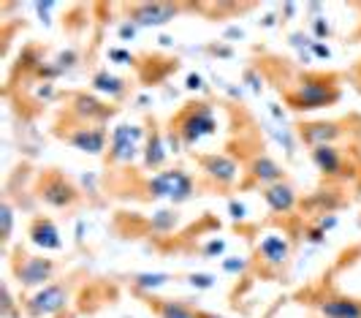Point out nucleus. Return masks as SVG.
I'll use <instances>...</instances> for the list:
<instances>
[{
	"instance_id": "13",
	"label": "nucleus",
	"mask_w": 361,
	"mask_h": 318,
	"mask_svg": "<svg viewBox=\"0 0 361 318\" xmlns=\"http://www.w3.org/2000/svg\"><path fill=\"white\" fill-rule=\"evenodd\" d=\"M310 158L318 166V172L324 177H345V155L337 144H324V147H312Z\"/></svg>"
},
{
	"instance_id": "37",
	"label": "nucleus",
	"mask_w": 361,
	"mask_h": 318,
	"mask_svg": "<svg viewBox=\"0 0 361 318\" xmlns=\"http://www.w3.org/2000/svg\"><path fill=\"white\" fill-rule=\"evenodd\" d=\"M245 82L250 85V90H253V93H261V88H264V85H261V79L255 76V71H245Z\"/></svg>"
},
{
	"instance_id": "8",
	"label": "nucleus",
	"mask_w": 361,
	"mask_h": 318,
	"mask_svg": "<svg viewBox=\"0 0 361 318\" xmlns=\"http://www.w3.org/2000/svg\"><path fill=\"white\" fill-rule=\"evenodd\" d=\"M180 14V6L171 3H136L128 8V19L136 28H163Z\"/></svg>"
},
{
	"instance_id": "25",
	"label": "nucleus",
	"mask_w": 361,
	"mask_h": 318,
	"mask_svg": "<svg viewBox=\"0 0 361 318\" xmlns=\"http://www.w3.org/2000/svg\"><path fill=\"white\" fill-rule=\"evenodd\" d=\"M188 283H190L193 288L207 291V288H212V285H215V278H212V275H207V272H193V275L188 278Z\"/></svg>"
},
{
	"instance_id": "21",
	"label": "nucleus",
	"mask_w": 361,
	"mask_h": 318,
	"mask_svg": "<svg viewBox=\"0 0 361 318\" xmlns=\"http://www.w3.org/2000/svg\"><path fill=\"white\" fill-rule=\"evenodd\" d=\"M152 307L158 310L161 318H199V310L188 307L185 302L174 300H152Z\"/></svg>"
},
{
	"instance_id": "43",
	"label": "nucleus",
	"mask_w": 361,
	"mask_h": 318,
	"mask_svg": "<svg viewBox=\"0 0 361 318\" xmlns=\"http://www.w3.org/2000/svg\"><path fill=\"white\" fill-rule=\"evenodd\" d=\"M199 318H226V316H217V313H209V310H199Z\"/></svg>"
},
{
	"instance_id": "41",
	"label": "nucleus",
	"mask_w": 361,
	"mask_h": 318,
	"mask_svg": "<svg viewBox=\"0 0 361 318\" xmlns=\"http://www.w3.org/2000/svg\"><path fill=\"white\" fill-rule=\"evenodd\" d=\"M242 30H239V28H231V30H226V38H242Z\"/></svg>"
},
{
	"instance_id": "26",
	"label": "nucleus",
	"mask_w": 361,
	"mask_h": 318,
	"mask_svg": "<svg viewBox=\"0 0 361 318\" xmlns=\"http://www.w3.org/2000/svg\"><path fill=\"white\" fill-rule=\"evenodd\" d=\"M54 66H57V71L63 73V71H68L76 66V52L73 49H66V52H60L57 54V60H54Z\"/></svg>"
},
{
	"instance_id": "11",
	"label": "nucleus",
	"mask_w": 361,
	"mask_h": 318,
	"mask_svg": "<svg viewBox=\"0 0 361 318\" xmlns=\"http://www.w3.org/2000/svg\"><path fill=\"white\" fill-rule=\"evenodd\" d=\"M66 141L79 153L101 155L106 150V131L104 125H76L71 134H66Z\"/></svg>"
},
{
	"instance_id": "4",
	"label": "nucleus",
	"mask_w": 361,
	"mask_h": 318,
	"mask_svg": "<svg viewBox=\"0 0 361 318\" xmlns=\"http://www.w3.org/2000/svg\"><path fill=\"white\" fill-rule=\"evenodd\" d=\"M71 302L68 285L63 283H49L44 288H38L33 297L25 300V316L30 318H52L57 313H63Z\"/></svg>"
},
{
	"instance_id": "15",
	"label": "nucleus",
	"mask_w": 361,
	"mask_h": 318,
	"mask_svg": "<svg viewBox=\"0 0 361 318\" xmlns=\"http://www.w3.org/2000/svg\"><path fill=\"white\" fill-rule=\"evenodd\" d=\"M264 201H267V207H269L271 212L288 215V212L296 210L299 196H296V191L283 179V182H274V185H267V188H264Z\"/></svg>"
},
{
	"instance_id": "35",
	"label": "nucleus",
	"mask_w": 361,
	"mask_h": 318,
	"mask_svg": "<svg viewBox=\"0 0 361 318\" xmlns=\"http://www.w3.org/2000/svg\"><path fill=\"white\" fill-rule=\"evenodd\" d=\"M136 33H139V28H136L130 19H126V25L120 28V38H123V41H128V38H136Z\"/></svg>"
},
{
	"instance_id": "34",
	"label": "nucleus",
	"mask_w": 361,
	"mask_h": 318,
	"mask_svg": "<svg viewBox=\"0 0 361 318\" xmlns=\"http://www.w3.org/2000/svg\"><path fill=\"white\" fill-rule=\"evenodd\" d=\"M310 52L315 54V57H324V60H329V57H331V49H329L326 44H321V41H312V47H310Z\"/></svg>"
},
{
	"instance_id": "23",
	"label": "nucleus",
	"mask_w": 361,
	"mask_h": 318,
	"mask_svg": "<svg viewBox=\"0 0 361 318\" xmlns=\"http://www.w3.org/2000/svg\"><path fill=\"white\" fill-rule=\"evenodd\" d=\"M177 223H180V215L174 210H158L149 220V229L155 234H169V231L177 229Z\"/></svg>"
},
{
	"instance_id": "9",
	"label": "nucleus",
	"mask_w": 361,
	"mask_h": 318,
	"mask_svg": "<svg viewBox=\"0 0 361 318\" xmlns=\"http://www.w3.org/2000/svg\"><path fill=\"white\" fill-rule=\"evenodd\" d=\"M201 172L209 177L215 185L220 188H231L236 179H239V163L228 155H220V153H209V155H201Z\"/></svg>"
},
{
	"instance_id": "39",
	"label": "nucleus",
	"mask_w": 361,
	"mask_h": 318,
	"mask_svg": "<svg viewBox=\"0 0 361 318\" xmlns=\"http://www.w3.org/2000/svg\"><path fill=\"white\" fill-rule=\"evenodd\" d=\"M290 44H293V47H299V49H302V47H312V41H310L305 33H293L290 35Z\"/></svg>"
},
{
	"instance_id": "19",
	"label": "nucleus",
	"mask_w": 361,
	"mask_h": 318,
	"mask_svg": "<svg viewBox=\"0 0 361 318\" xmlns=\"http://www.w3.org/2000/svg\"><path fill=\"white\" fill-rule=\"evenodd\" d=\"M250 175L267 188V185H274V182H283V166L277 163V160H271L269 155H255L253 163H250Z\"/></svg>"
},
{
	"instance_id": "31",
	"label": "nucleus",
	"mask_w": 361,
	"mask_h": 318,
	"mask_svg": "<svg viewBox=\"0 0 361 318\" xmlns=\"http://www.w3.org/2000/svg\"><path fill=\"white\" fill-rule=\"evenodd\" d=\"M228 215H231L234 220H245V218H247V207H245L242 201L231 199V201H228Z\"/></svg>"
},
{
	"instance_id": "16",
	"label": "nucleus",
	"mask_w": 361,
	"mask_h": 318,
	"mask_svg": "<svg viewBox=\"0 0 361 318\" xmlns=\"http://www.w3.org/2000/svg\"><path fill=\"white\" fill-rule=\"evenodd\" d=\"M27 237L41 250H63V237L54 226V220H49V218H36L27 229Z\"/></svg>"
},
{
	"instance_id": "20",
	"label": "nucleus",
	"mask_w": 361,
	"mask_h": 318,
	"mask_svg": "<svg viewBox=\"0 0 361 318\" xmlns=\"http://www.w3.org/2000/svg\"><path fill=\"white\" fill-rule=\"evenodd\" d=\"M92 90L101 93V95H106V98H111V101H120L128 93V82L120 79V76H114V73H109V71H98V73L92 76Z\"/></svg>"
},
{
	"instance_id": "17",
	"label": "nucleus",
	"mask_w": 361,
	"mask_h": 318,
	"mask_svg": "<svg viewBox=\"0 0 361 318\" xmlns=\"http://www.w3.org/2000/svg\"><path fill=\"white\" fill-rule=\"evenodd\" d=\"M321 318H361V300L353 297H326L315 302Z\"/></svg>"
},
{
	"instance_id": "40",
	"label": "nucleus",
	"mask_w": 361,
	"mask_h": 318,
	"mask_svg": "<svg viewBox=\"0 0 361 318\" xmlns=\"http://www.w3.org/2000/svg\"><path fill=\"white\" fill-rule=\"evenodd\" d=\"M318 226H321V229H324V231H331V229H334V226H337V218H334V215L329 212V215H324V218L318 220Z\"/></svg>"
},
{
	"instance_id": "24",
	"label": "nucleus",
	"mask_w": 361,
	"mask_h": 318,
	"mask_svg": "<svg viewBox=\"0 0 361 318\" xmlns=\"http://www.w3.org/2000/svg\"><path fill=\"white\" fill-rule=\"evenodd\" d=\"M11 229H14V207H11V201L6 199V201L0 204V240H3V245L11 242Z\"/></svg>"
},
{
	"instance_id": "32",
	"label": "nucleus",
	"mask_w": 361,
	"mask_h": 318,
	"mask_svg": "<svg viewBox=\"0 0 361 318\" xmlns=\"http://www.w3.org/2000/svg\"><path fill=\"white\" fill-rule=\"evenodd\" d=\"M36 11L44 25H49V14L54 11V3H36Z\"/></svg>"
},
{
	"instance_id": "12",
	"label": "nucleus",
	"mask_w": 361,
	"mask_h": 318,
	"mask_svg": "<svg viewBox=\"0 0 361 318\" xmlns=\"http://www.w3.org/2000/svg\"><path fill=\"white\" fill-rule=\"evenodd\" d=\"M258 259L269 269H280L288 264L290 245L283 234H264V240L258 242Z\"/></svg>"
},
{
	"instance_id": "29",
	"label": "nucleus",
	"mask_w": 361,
	"mask_h": 318,
	"mask_svg": "<svg viewBox=\"0 0 361 318\" xmlns=\"http://www.w3.org/2000/svg\"><path fill=\"white\" fill-rule=\"evenodd\" d=\"M312 33H315V38H318V41H321V38H329L331 28H329L326 17H315V19H312Z\"/></svg>"
},
{
	"instance_id": "36",
	"label": "nucleus",
	"mask_w": 361,
	"mask_h": 318,
	"mask_svg": "<svg viewBox=\"0 0 361 318\" xmlns=\"http://www.w3.org/2000/svg\"><path fill=\"white\" fill-rule=\"evenodd\" d=\"M109 57L111 60H120V63H133V54L126 52V49H109Z\"/></svg>"
},
{
	"instance_id": "3",
	"label": "nucleus",
	"mask_w": 361,
	"mask_h": 318,
	"mask_svg": "<svg viewBox=\"0 0 361 318\" xmlns=\"http://www.w3.org/2000/svg\"><path fill=\"white\" fill-rule=\"evenodd\" d=\"M145 194L147 199H169L174 204H185L196 194V182L185 169H169L147 179Z\"/></svg>"
},
{
	"instance_id": "38",
	"label": "nucleus",
	"mask_w": 361,
	"mask_h": 318,
	"mask_svg": "<svg viewBox=\"0 0 361 318\" xmlns=\"http://www.w3.org/2000/svg\"><path fill=\"white\" fill-rule=\"evenodd\" d=\"M326 240V231L321 229V226H315V229L307 231V242H312V245H318V242H324Z\"/></svg>"
},
{
	"instance_id": "42",
	"label": "nucleus",
	"mask_w": 361,
	"mask_h": 318,
	"mask_svg": "<svg viewBox=\"0 0 361 318\" xmlns=\"http://www.w3.org/2000/svg\"><path fill=\"white\" fill-rule=\"evenodd\" d=\"M158 41H161V47H171V44H174V38H171V35H161Z\"/></svg>"
},
{
	"instance_id": "10",
	"label": "nucleus",
	"mask_w": 361,
	"mask_h": 318,
	"mask_svg": "<svg viewBox=\"0 0 361 318\" xmlns=\"http://www.w3.org/2000/svg\"><path fill=\"white\" fill-rule=\"evenodd\" d=\"M71 114L79 120V125H104L109 117L114 114V109L106 104H101L95 95L79 93V95H73Z\"/></svg>"
},
{
	"instance_id": "27",
	"label": "nucleus",
	"mask_w": 361,
	"mask_h": 318,
	"mask_svg": "<svg viewBox=\"0 0 361 318\" xmlns=\"http://www.w3.org/2000/svg\"><path fill=\"white\" fill-rule=\"evenodd\" d=\"M247 269V261L239 259V256H231V259H223V272L228 275H236V272H245Z\"/></svg>"
},
{
	"instance_id": "22",
	"label": "nucleus",
	"mask_w": 361,
	"mask_h": 318,
	"mask_svg": "<svg viewBox=\"0 0 361 318\" xmlns=\"http://www.w3.org/2000/svg\"><path fill=\"white\" fill-rule=\"evenodd\" d=\"M169 281H171V275H166V272H142V275H133L130 283L139 291H155V288H163Z\"/></svg>"
},
{
	"instance_id": "2",
	"label": "nucleus",
	"mask_w": 361,
	"mask_h": 318,
	"mask_svg": "<svg viewBox=\"0 0 361 318\" xmlns=\"http://www.w3.org/2000/svg\"><path fill=\"white\" fill-rule=\"evenodd\" d=\"M171 128L177 131V136L182 139L185 147H193L207 136L217 134V120L215 112L209 104H190L180 117L171 123Z\"/></svg>"
},
{
	"instance_id": "18",
	"label": "nucleus",
	"mask_w": 361,
	"mask_h": 318,
	"mask_svg": "<svg viewBox=\"0 0 361 318\" xmlns=\"http://www.w3.org/2000/svg\"><path fill=\"white\" fill-rule=\"evenodd\" d=\"M169 144L163 139V134L152 125V131L147 134V147H145V166L147 169H161L166 158H169Z\"/></svg>"
},
{
	"instance_id": "6",
	"label": "nucleus",
	"mask_w": 361,
	"mask_h": 318,
	"mask_svg": "<svg viewBox=\"0 0 361 318\" xmlns=\"http://www.w3.org/2000/svg\"><path fill=\"white\" fill-rule=\"evenodd\" d=\"M145 139V128L133 123L114 125L109 139V160L111 163H133L139 155V144Z\"/></svg>"
},
{
	"instance_id": "7",
	"label": "nucleus",
	"mask_w": 361,
	"mask_h": 318,
	"mask_svg": "<svg viewBox=\"0 0 361 318\" xmlns=\"http://www.w3.org/2000/svg\"><path fill=\"white\" fill-rule=\"evenodd\" d=\"M54 261L44 256H22L14 264V278L22 288H44L47 281H52Z\"/></svg>"
},
{
	"instance_id": "33",
	"label": "nucleus",
	"mask_w": 361,
	"mask_h": 318,
	"mask_svg": "<svg viewBox=\"0 0 361 318\" xmlns=\"http://www.w3.org/2000/svg\"><path fill=\"white\" fill-rule=\"evenodd\" d=\"M185 88L188 90H204V76H201V73H188Z\"/></svg>"
},
{
	"instance_id": "5",
	"label": "nucleus",
	"mask_w": 361,
	"mask_h": 318,
	"mask_svg": "<svg viewBox=\"0 0 361 318\" xmlns=\"http://www.w3.org/2000/svg\"><path fill=\"white\" fill-rule=\"evenodd\" d=\"M38 199L52 210H71L79 201V191L68 177H63L60 172H49L38 179Z\"/></svg>"
},
{
	"instance_id": "30",
	"label": "nucleus",
	"mask_w": 361,
	"mask_h": 318,
	"mask_svg": "<svg viewBox=\"0 0 361 318\" xmlns=\"http://www.w3.org/2000/svg\"><path fill=\"white\" fill-rule=\"evenodd\" d=\"M0 313H3V318L14 316V300H11V288H8L6 283H3V310H0Z\"/></svg>"
},
{
	"instance_id": "28",
	"label": "nucleus",
	"mask_w": 361,
	"mask_h": 318,
	"mask_svg": "<svg viewBox=\"0 0 361 318\" xmlns=\"http://www.w3.org/2000/svg\"><path fill=\"white\" fill-rule=\"evenodd\" d=\"M201 253H204L207 259H212V256H223V253H226V240H209L207 245L201 247Z\"/></svg>"
},
{
	"instance_id": "1",
	"label": "nucleus",
	"mask_w": 361,
	"mask_h": 318,
	"mask_svg": "<svg viewBox=\"0 0 361 318\" xmlns=\"http://www.w3.org/2000/svg\"><path fill=\"white\" fill-rule=\"evenodd\" d=\"M286 101L296 112H312V109L337 104L340 101V88L326 76H307L293 90L286 93Z\"/></svg>"
},
{
	"instance_id": "14",
	"label": "nucleus",
	"mask_w": 361,
	"mask_h": 318,
	"mask_svg": "<svg viewBox=\"0 0 361 318\" xmlns=\"http://www.w3.org/2000/svg\"><path fill=\"white\" fill-rule=\"evenodd\" d=\"M345 131L340 123H305L299 128V139L310 144V147H324V144H334L343 139Z\"/></svg>"
}]
</instances>
